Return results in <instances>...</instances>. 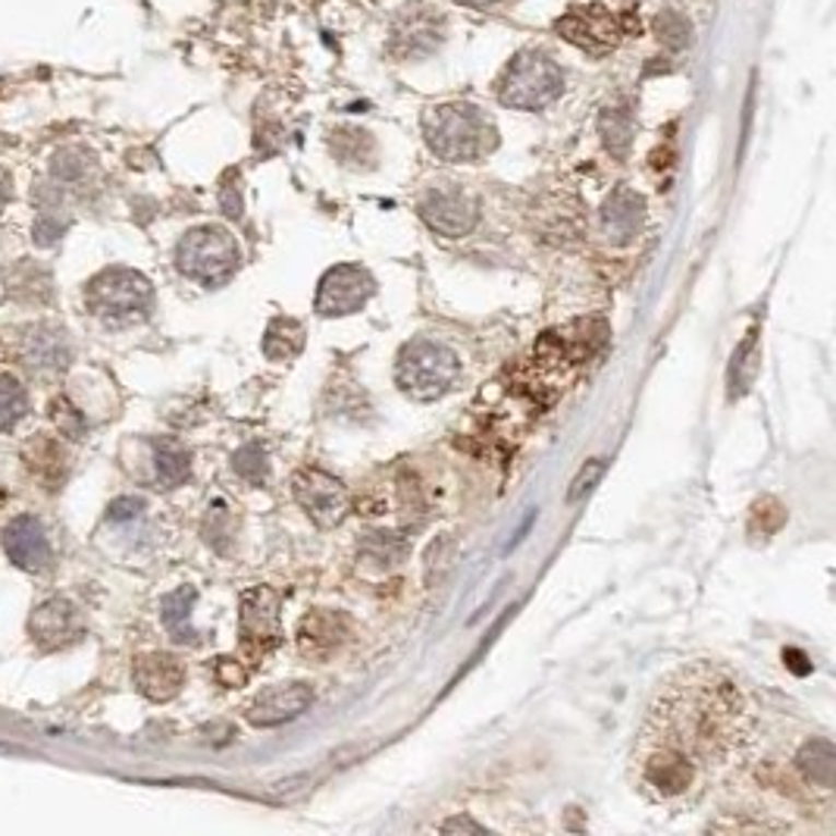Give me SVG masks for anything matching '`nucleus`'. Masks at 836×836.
I'll use <instances>...</instances> for the list:
<instances>
[{
  "instance_id": "nucleus-1",
  "label": "nucleus",
  "mask_w": 836,
  "mask_h": 836,
  "mask_svg": "<svg viewBox=\"0 0 836 836\" xmlns=\"http://www.w3.org/2000/svg\"><path fill=\"white\" fill-rule=\"evenodd\" d=\"M755 727L740 680L715 661H690L658 683L633 743L629 780L651 805L683 812L743 767Z\"/></svg>"
},
{
  "instance_id": "nucleus-2",
  "label": "nucleus",
  "mask_w": 836,
  "mask_h": 836,
  "mask_svg": "<svg viewBox=\"0 0 836 836\" xmlns=\"http://www.w3.org/2000/svg\"><path fill=\"white\" fill-rule=\"evenodd\" d=\"M423 136L429 151L448 163H476L495 151V122L473 104H439L423 117Z\"/></svg>"
},
{
  "instance_id": "nucleus-3",
  "label": "nucleus",
  "mask_w": 836,
  "mask_h": 836,
  "mask_svg": "<svg viewBox=\"0 0 836 836\" xmlns=\"http://www.w3.org/2000/svg\"><path fill=\"white\" fill-rule=\"evenodd\" d=\"M461 376V357L445 342L436 339H414L398 354L396 379L401 392L414 401H436Z\"/></svg>"
},
{
  "instance_id": "nucleus-4",
  "label": "nucleus",
  "mask_w": 836,
  "mask_h": 836,
  "mask_svg": "<svg viewBox=\"0 0 836 836\" xmlns=\"http://www.w3.org/2000/svg\"><path fill=\"white\" fill-rule=\"evenodd\" d=\"M561 92H564V70L539 47L517 50L498 82V101L514 110H542L555 104Z\"/></svg>"
},
{
  "instance_id": "nucleus-5",
  "label": "nucleus",
  "mask_w": 836,
  "mask_h": 836,
  "mask_svg": "<svg viewBox=\"0 0 836 836\" xmlns=\"http://www.w3.org/2000/svg\"><path fill=\"white\" fill-rule=\"evenodd\" d=\"M238 263H242L238 242L223 226H198L182 235V242L176 245L179 273L208 285V289L226 285L235 276Z\"/></svg>"
},
{
  "instance_id": "nucleus-6",
  "label": "nucleus",
  "mask_w": 836,
  "mask_h": 836,
  "mask_svg": "<svg viewBox=\"0 0 836 836\" xmlns=\"http://www.w3.org/2000/svg\"><path fill=\"white\" fill-rule=\"evenodd\" d=\"M85 302L97 317L119 320V323H132L144 320L154 307V285L151 279L141 276L139 270H126V267H110L104 273L89 282L85 289Z\"/></svg>"
},
{
  "instance_id": "nucleus-7",
  "label": "nucleus",
  "mask_w": 836,
  "mask_h": 836,
  "mask_svg": "<svg viewBox=\"0 0 836 836\" xmlns=\"http://www.w3.org/2000/svg\"><path fill=\"white\" fill-rule=\"evenodd\" d=\"M238 633H242V651L251 661H263L270 651H276L282 646L279 596L270 586H251V589L242 592Z\"/></svg>"
},
{
  "instance_id": "nucleus-8",
  "label": "nucleus",
  "mask_w": 836,
  "mask_h": 836,
  "mask_svg": "<svg viewBox=\"0 0 836 836\" xmlns=\"http://www.w3.org/2000/svg\"><path fill=\"white\" fill-rule=\"evenodd\" d=\"M292 495L317 527L342 523L351 508V495L345 483L329 476L326 470H317V467H304L292 476Z\"/></svg>"
},
{
  "instance_id": "nucleus-9",
  "label": "nucleus",
  "mask_w": 836,
  "mask_h": 836,
  "mask_svg": "<svg viewBox=\"0 0 836 836\" xmlns=\"http://www.w3.org/2000/svg\"><path fill=\"white\" fill-rule=\"evenodd\" d=\"M373 295H376V279L370 276L367 267L339 263V267L326 270V276L320 279L314 310L320 317H349V314H357L361 307H367Z\"/></svg>"
},
{
  "instance_id": "nucleus-10",
  "label": "nucleus",
  "mask_w": 836,
  "mask_h": 836,
  "mask_svg": "<svg viewBox=\"0 0 836 836\" xmlns=\"http://www.w3.org/2000/svg\"><path fill=\"white\" fill-rule=\"evenodd\" d=\"M420 216L433 233L461 238L480 223V204L461 188H429L420 198Z\"/></svg>"
},
{
  "instance_id": "nucleus-11",
  "label": "nucleus",
  "mask_w": 836,
  "mask_h": 836,
  "mask_svg": "<svg viewBox=\"0 0 836 836\" xmlns=\"http://www.w3.org/2000/svg\"><path fill=\"white\" fill-rule=\"evenodd\" d=\"M445 38V20L433 7L414 3L408 10H401V16L392 25V38L389 47L401 60H420L429 57Z\"/></svg>"
},
{
  "instance_id": "nucleus-12",
  "label": "nucleus",
  "mask_w": 836,
  "mask_h": 836,
  "mask_svg": "<svg viewBox=\"0 0 836 836\" xmlns=\"http://www.w3.org/2000/svg\"><path fill=\"white\" fill-rule=\"evenodd\" d=\"M28 636L38 649L60 651L82 639L79 608L67 599H47L28 617Z\"/></svg>"
},
{
  "instance_id": "nucleus-13",
  "label": "nucleus",
  "mask_w": 836,
  "mask_h": 836,
  "mask_svg": "<svg viewBox=\"0 0 836 836\" xmlns=\"http://www.w3.org/2000/svg\"><path fill=\"white\" fill-rule=\"evenodd\" d=\"M557 35L589 54H608L621 38V23L604 7H580L557 20Z\"/></svg>"
},
{
  "instance_id": "nucleus-14",
  "label": "nucleus",
  "mask_w": 836,
  "mask_h": 836,
  "mask_svg": "<svg viewBox=\"0 0 836 836\" xmlns=\"http://www.w3.org/2000/svg\"><path fill=\"white\" fill-rule=\"evenodd\" d=\"M3 552H7V557L20 570H28V574L47 570L50 561H54V549H50L47 530L42 527V520L32 517V514L13 517L7 523V530H3Z\"/></svg>"
},
{
  "instance_id": "nucleus-15",
  "label": "nucleus",
  "mask_w": 836,
  "mask_h": 836,
  "mask_svg": "<svg viewBox=\"0 0 836 836\" xmlns=\"http://www.w3.org/2000/svg\"><path fill=\"white\" fill-rule=\"evenodd\" d=\"M310 702H314V690L307 683H276V686L257 693L245 718L255 727H279V723L302 718L310 708Z\"/></svg>"
},
{
  "instance_id": "nucleus-16",
  "label": "nucleus",
  "mask_w": 836,
  "mask_h": 836,
  "mask_svg": "<svg viewBox=\"0 0 836 836\" xmlns=\"http://www.w3.org/2000/svg\"><path fill=\"white\" fill-rule=\"evenodd\" d=\"M136 686L144 698L151 702H169L179 696V690L186 686V668L176 655L169 651H148L136 658Z\"/></svg>"
},
{
  "instance_id": "nucleus-17",
  "label": "nucleus",
  "mask_w": 836,
  "mask_h": 836,
  "mask_svg": "<svg viewBox=\"0 0 836 836\" xmlns=\"http://www.w3.org/2000/svg\"><path fill=\"white\" fill-rule=\"evenodd\" d=\"M646 220V201L643 195H636L633 188L621 186L608 195L602 208V226L604 235L611 238V245H629Z\"/></svg>"
},
{
  "instance_id": "nucleus-18",
  "label": "nucleus",
  "mask_w": 836,
  "mask_h": 836,
  "mask_svg": "<svg viewBox=\"0 0 836 836\" xmlns=\"http://www.w3.org/2000/svg\"><path fill=\"white\" fill-rule=\"evenodd\" d=\"M345 639V617L332 611H314L298 627V649L314 661H326L342 649Z\"/></svg>"
},
{
  "instance_id": "nucleus-19",
  "label": "nucleus",
  "mask_w": 836,
  "mask_h": 836,
  "mask_svg": "<svg viewBox=\"0 0 836 836\" xmlns=\"http://www.w3.org/2000/svg\"><path fill=\"white\" fill-rule=\"evenodd\" d=\"M23 357L25 364L35 367V370H63L70 364V342H67V335L60 329L38 326L25 339Z\"/></svg>"
},
{
  "instance_id": "nucleus-20",
  "label": "nucleus",
  "mask_w": 836,
  "mask_h": 836,
  "mask_svg": "<svg viewBox=\"0 0 836 836\" xmlns=\"http://www.w3.org/2000/svg\"><path fill=\"white\" fill-rule=\"evenodd\" d=\"M796 770L802 780L821 792H834L836 784V749L831 740H809L796 755Z\"/></svg>"
},
{
  "instance_id": "nucleus-21",
  "label": "nucleus",
  "mask_w": 836,
  "mask_h": 836,
  "mask_svg": "<svg viewBox=\"0 0 836 836\" xmlns=\"http://www.w3.org/2000/svg\"><path fill=\"white\" fill-rule=\"evenodd\" d=\"M198 602V589L195 586H182L176 592H169L161 602L163 627L169 629V636L176 643H198V633L191 629V608Z\"/></svg>"
},
{
  "instance_id": "nucleus-22",
  "label": "nucleus",
  "mask_w": 836,
  "mask_h": 836,
  "mask_svg": "<svg viewBox=\"0 0 836 836\" xmlns=\"http://www.w3.org/2000/svg\"><path fill=\"white\" fill-rule=\"evenodd\" d=\"M154 470L161 488L182 486L191 473V455L176 439L154 441Z\"/></svg>"
},
{
  "instance_id": "nucleus-23",
  "label": "nucleus",
  "mask_w": 836,
  "mask_h": 836,
  "mask_svg": "<svg viewBox=\"0 0 836 836\" xmlns=\"http://www.w3.org/2000/svg\"><path fill=\"white\" fill-rule=\"evenodd\" d=\"M304 351V326L292 317H276L267 326L263 335V354L270 361H292Z\"/></svg>"
},
{
  "instance_id": "nucleus-24",
  "label": "nucleus",
  "mask_w": 836,
  "mask_h": 836,
  "mask_svg": "<svg viewBox=\"0 0 836 836\" xmlns=\"http://www.w3.org/2000/svg\"><path fill=\"white\" fill-rule=\"evenodd\" d=\"M599 129H602V141L604 148L614 154V157H627L629 154V144H633V132H636V126H633V114H629L627 104H621V107H608L599 119Z\"/></svg>"
},
{
  "instance_id": "nucleus-25",
  "label": "nucleus",
  "mask_w": 836,
  "mask_h": 836,
  "mask_svg": "<svg viewBox=\"0 0 836 836\" xmlns=\"http://www.w3.org/2000/svg\"><path fill=\"white\" fill-rule=\"evenodd\" d=\"M758 332L752 329L745 335V342L733 354V364H730V398H740L749 392L755 373H758Z\"/></svg>"
},
{
  "instance_id": "nucleus-26",
  "label": "nucleus",
  "mask_w": 836,
  "mask_h": 836,
  "mask_svg": "<svg viewBox=\"0 0 836 836\" xmlns=\"http://www.w3.org/2000/svg\"><path fill=\"white\" fill-rule=\"evenodd\" d=\"M28 414V396L10 373H0V433H10Z\"/></svg>"
},
{
  "instance_id": "nucleus-27",
  "label": "nucleus",
  "mask_w": 836,
  "mask_h": 836,
  "mask_svg": "<svg viewBox=\"0 0 836 836\" xmlns=\"http://www.w3.org/2000/svg\"><path fill=\"white\" fill-rule=\"evenodd\" d=\"M655 32H658V42L668 47L671 54H680L686 42H690V20L676 10H664L658 13L655 20Z\"/></svg>"
},
{
  "instance_id": "nucleus-28",
  "label": "nucleus",
  "mask_w": 836,
  "mask_h": 836,
  "mask_svg": "<svg viewBox=\"0 0 836 836\" xmlns=\"http://www.w3.org/2000/svg\"><path fill=\"white\" fill-rule=\"evenodd\" d=\"M47 417L54 420L57 433L67 439H82L85 436V417L79 414V408L72 404L70 398H54L47 404Z\"/></svg>"
},
{
  "instance_id": "nucleus-29",
  "label": "nucleus",
  "mask_w": 836,
  "mask_h": 836,
  "mask_svg": "<svg viewBox=\"0 0 836 836\" xmlns=\"http://www.w3.org/2000/svg\"><path fill=\"white\" fill-rule=\"evenodd\" d=\"M233 467L242 480H248V483H255V486L267 483V455H263L257 445H245L242 451H235Z\"/></svg>"
},
{
  "instance_id": "nucleus-30",
  "label": "nucleus",
  "mask_w": 836,
  "mask_h": 836,
  "mask_svg": "<svg viewBox=\"0 0 836 836\" xmlns=\"http://www.w3.org/2000/svg\"><path fill=\"white\" fill-rule=\"evenodd\" d=\"M364 555L379 564H398L404 555V542H398L392 533H376L364 542Z\"/></svg>"
},
{
  "instance_id": "nucleus-31",
  "label": "nucleus",
  "mask_w": 836,
  "mask_h": 836,
  "mask_svg": "<svg viewBox=\"0 0 836 836\" xmlns=\"http://www.w3.org/2000/svg\"><path fill=\"white\" fill-rule=\"evenodd\" d=\"M85 154L82 151H60L54 161H50V173L57 176V179H63V182H75V179H82L85 176V161H82Z\"/></svg>"
},
{
  "instance_id": "nucleus-32",
  "label": "nucleus",
  "mask_w": 836,
  "mask_h": 836,
  "mask_svg": "<svg viewBox=\"0 0 836 836\" xmlns=\"http://www.w3.org/2000/svg\"><path fill=\"white\" fill-rule=\"evenodd\" d=\"M604 473V458H592V461H586L580 473H577V480L570 483V492H567V502L574 505V502H580L586 492H592L596 483L602 480Z\"/></svg>"
},
{
  "instance_id": "nucleus-33",
  "label": "nucleus",
  "mask_w": 836,
  "mask_h": 836,
  "mask_svg": "<svg viewBox=\"0 0 836 836\" xmlns=\"http://www.w3.org/2000/svg\"><path fill=\"white\" fill-rule=\"evenodd\" d=\"M345 136L351 139V148H332V154L342 163H351V166H367L364 163V144H373V139L367 132H357V129H345Z\"/></svg>"
},
{
  "instance_id": "nucleus-34",
  "label": "nucleus",
  "mask_w": 836,
  "mask_h": 836,
  "mask_svg": "<svg viewBox=\"0 0 836 836\" xmlns=\"http://www.w3.org/2000/svg\"><path fill=\"white\" fill-rule=\"evenodd\" d=\"M67 233V223H60V220H54V216H38V223H35V229H32V235H35V245H42V248H47V245H54L60 235Z\"/></svg>"
},
{
  "instance_id": "nucleus-35",
  "label": "nucleus",
  "mask_w": 836,
  "mask_h": 836,
  "mask_svg": "<svg viewBox=\"0 0 836 836\" xmlns=\"http://www.w3.org/2000/svg\"><path fill=\"white\" fill-rule=\"evenodd\" d=\"M213 674H216V680L223 683V686H242L245 683V668L235 661V658H216V668H213Z\"/></svg>"
},
{
  "instance_id": "nucleus-36",
  "label": "nucleus",
  "mask_w": 836,
  "mask_h": 836,
  "mask_svg": "<svg viewBox=\"0 0 836 836\" xmlns=\"http://www.w3.org/2000/svg\"><path fill=\"white\" fill-rule=\"evenodd\" d=\"M144 511V502L141 498H117L110 508H107V520L110 523H119V520H132Z\"/></svg>"
},
{
  "instance_id": "nucleus-37",
  "label": "nucleus",
  "mask_w": 836,
  "mask_h": 836,
  "mask_svg": "<svg viewBox=\"0 0 836 836\" xmlns=\"http://www.w3.org/2000/svg\"><path fill=\"white\" fill-rule=\"evenodd\" d=\"M439 831L441 834H488L483 824H476L470 817H451V821L439 824Z\"/></svg>"
},
{
  "instance_id": "nucleus-38",
  "label": "nucleus",
  "mask_w": 836,
  "mask_h": 836,
  "mask_svg": "<svg viewBox=\"0 0 836 836\" xmlns=\"http://www.w3.org/2000/svg\"><path fill=\"white\" fill-rule=\"evenodd\" d=\"M220 198H223V210H226L229 216H235V220H238V216H242V195H238V188L233 191V186H226Z\"/></svg>"
},
{
  "instance_id": "nucleus-39",
  "label": "nucleus",
  "mask_w": 836,
  "mask_h": 836,
  "mask_svg": "<svg viewBox=\"0 0 836 836\" xmlns=\"http://www.w3.org/2000/svg\"><path fill=\"white\" fill-rule=\"evenodd\" d=\"M461 7H470V10H488V7H498L502 0H455Z\"/></svg>"
},
{
  "instance_id": "nucleus-40",
  "label": "nucleus",
  "mask_w": 836,
  "mask_h": 836,
  "mask_svg": "<svg viewBox=\"0 0 836 836\" xmlns=\"http://www.w3.org/2000/svg\"><path fill=\"white\" fill-rule=\"evenodd\" d=\"M7 198H10V191L3 188V191H0V210H3V204H7Z\"/></svg>"
}]
</instances>
